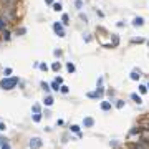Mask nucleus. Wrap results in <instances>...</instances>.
<instances>
[{"mask_svg": "<svg viewBox=\"0 0 149 149\" xmlns=\"http://www.w3.org/2000/svg\"><path fill=\"white\" fill-rule=\"evenodd\" d=\"M17 85H18V78H17V76L0 80V88H2V90H7V91H8V90H13Z\"/></svg>", "mask_w": 149, "mask_h": 149, "instance_id": "nucleus-1", "label": "nucleus"}, {"mask_svg": "<svg viewBox=\"0 0 149 149\" xmlns=\"http://www.w3.org/2000/svg\"><path fill=\"white\" fill-rule=\"evenodd\" d=\"M0 18L2 20H5V22H12L15 18V12H13V8L12 7H3V8H0Z\"/></svg>", "mask_w": 149, "mask_h": 149, "instance_id": "nucleus-2", "label": "nucleus"}, {"mask_svg": "<svg viewBox=\"0 0 149 149\" xmlns=\"http://www.w3.org/2000/svg\"><path fill=\"white\" fill-rule=\"evenodd\" d=\"M41 144H43V141L40 139V138H32L30 139V149H40L41 147Z\"/></svg>", "mask_w": 149, "mask_h": 149, "instance_id": "nucleus-3", "label": "nucleus"}, {"mask_svg": "<svg viewBox=\"0 0 149 149\" xmlns=\"http://www.w3.org/2000/svg\"><path fill=\"white\" fill-rule=\"evenodd\" d=\"M53 30H55V33H57L58 36H61V38H63V36H65V30H63V25H61V23H53Z\"/></svg>", "mask_w": 149, "mask_h": 149, "instance_id": "nucleus-4", "label": "nucleus"}, {"mask_svg": "<svg viewBox=\"0 0 149 149\" xmlns=\"http://www.w3.org/2000/svg\"><path fill=\"white\" fill-rule=\"evenodd\" d=\"M93 124H95V119H93V118H85L83 119V126L85 128H91Z\"/></svg>", "mask_w": 149, "mask_h": 149, "instance_id": "nucleus-5", "label": "nucleus"}, {"mask_svg": "<svg viewBox=\"0 0 149 149\" xmlns=\"http://www.w3.org/2000/svg\"><path fill=\"white\" fill-rule=\"evenodd\" d=\"M133 25H134V27H142V25H144V18L136 17V18H134V22H133Z\"/></svg>", "mask_w": 149, "mask_h": 149, "instance_id": "nucleus-6", "label": "nucleus"}, {"mask_svg": "<svg viewBox=\"0 0 149 149\" xmlns=\"http://www.w3.org/2000/svg\"><path fill=\"white\" fill-rule=\"evenodd\" d=\"M131 99H133L134 103H138V104H141V103H142L141 96H139V95H136V93H133V95H131Z\"/></svg>", "mask_w": 149, "mask_h": 149, "instance_id": "nucleus-7", "label": "nucleus"}, {"mask_svg": "<svg viewBox=\"0 0 149 149\" xmlns=\"http://www.w3.org/2000/svg\"><path fill=\"white\" fill-rule=\"evenodd\" d=\"M101 109H103V111H109V109H111V103H109V101H103V103H101Z\"/></svg>", "mask_w": 149, "mask_h": 149, "instance_id": "nucleus-8", "label": "nucleus"}, {"mask_svg": "<svg viewBox=\"0 0 149 149\" xmlns=\"http://www.w3.org/2000/svg\"><path fill=\"white\" fill-rule=\"evenodd\" d=\"M52 5H53V10H55V12H61V8H63L60 2H55V3H52Z\"/></svg>", "mask_w": 149, "mask_h": 149, "instance_id": "nucleus-9", "label": "nucleus"}, {"mask_svg": "<svg viewBox=\"0 0 149 149\" xmlns=\"http://www.w3.org/2000/svg\"><path fill=\"white\" fill-rule=\"evenodd\" d=\"M53 101H55V99H53L52 96H46V98H45V101H43V103H45L46 106H52V104H53Z\"/></svg>", "mask_w": 149, "mask_h": 149, "instance_id": "nucleus-10", "label": "nucleus"}, {"mask_svg": "<svg viewBox=\"0 0 149 149\" xmlns=\"http://www.w3.org/2000/svg\"><path fill=\"white\" fill-rule=\"evenodd\" d=\"M3 30H7V22L0 18V32H3Z\"/></svg>", "mask_w": 149, "mask_h": 149, "instance_id": "nucleus-11", "label": "nucleus"}, {"mask_svg": "<svg viewBox=\"0 0 149 149\" xmlns=\"http://www.w3.org/2000/svg\"><path fill=\"white\" fill-rule=\"evenodd\" d=\"M2 2H3L5 5H10V7H13V5L18 2V0H2Z\"/></svg>", "mask_w": 149, "mask_h": 149, "instance_id": "nucleus-12", "label": "nucleus"}, {"mask_svg": "<svg viewBox=\"0 0 149 149\" xmlns=\"http://www.w3.org/2000/svg\"><path fill=\"white\" fill-rule=\"evenodd\" d=\"M60 68H61V65L58 63V61H55V63L52 65V70H53V71H60Z\"/></svg>", "mask_w": 149, "mask_h": 149, "instance_id": "nucleus-13", "label": "nucleus"}, {"mask_svg": "<svg viewBox=\"0 0 149 149\" xmlns=\"http://www.w3.org/2000/svg\"><path fill=\"white\" fill-rule=\"evenodd\" d=\"M139 78H141L139 71H133V73H131V80H134V81H136V80H139Z\"/></svg>", "mask_w": 149, "mask_h": 149, "instance_id": "nucleus-14", "label": "nucleus"}, {"mask_svg": "<svg viewBox=\"0 0 149 149\" xmlns=\"http://www.w3.org/2000/svg\"><path fill=\"white\" fill-rule=\"evenodd\" d=\"M32 118H33V121H35V123H40V121H41V114H40V113H35Z\"/></svg>", "mask_w": 149, "mask_h": 149, "instance_id": "nucleus-15", "label": "nucleus"}, {"mask_svg": "<svg viewBox=\"0 0 149 149\" xmlns=\"http://www.w3.org/2000/svg\"><path fill=\"white\" fill-rule=\"evenodd\" d=\"M2 36H3L5 40H10V36H12V35H10L8 30H3V32H2Z\"/></svg>", "mask_w": 149, "mask_h": 149, "instance_id": "nucleus-16", "label": "nucleus"}, {"mask_svg": "<svg viewBox=\"0 0 149 149\" xmlns=\"http://www.w3.org/2000/svg\"><path fill=\"white\" fill-rule=\"evenodd\" d=\"M66 70L70 71V73H73L74 70H76V68H74V65H73V63H66Z\"/></svg>", "mask_w": 149, "mask_h": 149, "instance_id": "nucleus-17", "label": "nucleus"}, {"mask_svg": "<svg viewBox=\"0 0 149 149\" xmlns=\"http://www.w3.org/2000/svg\"><path fill=\"white\" fill-rule=\"evenodd\" d=\"M52 90L58 91V90H60V83H58V81H53V83H52Z\"/></svg>", "mask_w": 149, "mask_h": 149, "instance_id": "nucleus-18", "label": "nucleus"}, {"mask_svg": "<svg viewBox=\"0 0 149 149\" xmlns=\"http://www.w3.org/2000/svg\"><path fill=\"white\" fill-rule=\"evenodd\" d=\"M60 91H61V93H65V95H66V93L70 91V90H68V86H65V85H61V86H60Z\"/></svg>", "mask_w": 149, "mask_h": 149, "instance_id": "nucleus-19", "label": "nucleus"}, {"mask_svg": "<svg viewBox=\"0 0 149 149\" xmlns=\"http://www.w3.org/2000/svg\"><path fill=\"white\" fill-rule=\"evenodd\" d=\"M74 5H76V8H83V2H81V0H76Z\"/></svg>", "mask_w": 149, "mask_h": 149, "instance_id": "nucleus-20", "label": "nucleus"}, {"mask_svg": "<svg viewBox=\"0 0 149 149\" xmlns=\"http://www.w3.org/2000/svg\"><path fill=\"white\" fill-rule=\"evenodd\" d=\"M142 139H146V141L149 142V131H144V133H142Z\"/></svg>", "mask_w": 149, "mask_h": 149, "instance_id": "nucleus-21", "label": "nucleus"}, {"mask_svg": "<svg viewBox=\"0 0 149 149\" xmlns=\"http://www.w3.org/2000/svg\"><path fill=\"white\" fill-rule=\"evenodd\" d=\"M139 91L142 93V95H144V93L147 91V86H144V85H141V86H139Z\"/></svg>", "mask_w": 149, "mask_h": 149, "instance_id": "nucleus-22", "label": "nucleus"}, {"mask_svg": "<svg viewBox=\"0 0 149 149\" xmlns=\"http://www.w3.org/2000/svg\"><path fill=\"white\" fill-rule=\"evenodd\" d=\"M71 131H73V133H80V126H76V124H73V126H71Z\"/></svg>", "mask_w": 149, "mask_h": 149, "instance_id": "nucleus-23", "label": "nucleus"}, {"mask_svg": "<svg viewBox=\"0 0 149 149\" xmlns=\"http://www.w3.org/2000/svg\"><path fill=\"white\" fill-rule=\"evenodd\" d=\"M123 106H124V101H121V99H119V101L116 103V108H118V109H121Z\"/></svg>", "mask_w": 149, "mask_h": 149, "instance_id": "nucleus-24", "label": "nucleus"}, {"mask_svg": "<svg viewBox=\"0 0 149 149\" xmlns=\"http://www.w3.org/2000/svg\"><path fill=\"white\" fill-rule=\"evenodd\" d=\"M33 113H40V106H38V104H33Z\"/></svg>", "mask_w": 149, "mask_h": 149, "instance_id": "nucleus-25", "label": "nucleus"}, {"mask_svg": "<svg viewBox=\"0 0 149 149\" xmlns=\"http://www.w3.org/2000/svg\"><path fill=\"white\" fill-rule=\"evenodd\" d=\"M41 88H43V90H45V91H50V86H48V85H46L45 81H43V83H41Z\"/></svg>", "mask_w": 149, "mask_h": 149, "instance_id": "nucleus-26", "label": "nucleus"}, {"mask_svg": "<svg viewBox=\"0 0 149 149\" xmlns=\"http://www.w3.org/2000/svg\"><path fill=\"white\" fill-rule=\"evenodd\" d=\"M88 96H90V98H98L99 93H98V91H96V93H88Z\"/></svg>", "mask_w": 149, "mask_h": 149, "instance_id": "nucleus-27", "label": "nucleus"}, {"mask_svg": "<svg viewBox=\"0 0 149 149\" xmlns=\"http://www.w3.org/2000/svg\"><path fill=\"white\" fill-rule=\"evenodd\" d=\"M8 74H12V68H7V70H5V78H8Z\"/></svg>", "mask_w": 149, "mask_h": 149, "instance_id": "nucleus-28", "label": "nucleus"}, {"mask_svg": "<svg viewBox=\"0 0 149 149\" xmlns=\"http://www.w3.org/2000/svg\"><path fill=\"white\" fill-rule=\"evenodd\" d=\"M38 66H40V68H41V70H43V71H46V70H48V66H46V65H45V63H40V65H38Z\"/></svg>", "mask_w": 149, "mask_h": 149, "instance_id": "nucleus-29", "label": "nucleus"}, {"mask_svg": "<svg viewBox=\"0 0 149 149\" xmlns=\"http://www.w3.org/2000/svg\"><path fill=\"white\" fill-rule=\"evenodd\" d=\"M68 20H70L68 15H63V25H68Z\"/></svg>", "mask_w": 149, "mask_h": 149, "instance_id": "nucleus-30", "label": "nucleus"}, {"mask_svg": "<svg viewBox=\"0 0 149 149\" xmlns=\"http://www.w3.org/2000/svg\"><path fill=\"white\" fill-rule=\"evenodd\" d=\"M5 142H8V139H7V138H0V146L5 144Z\"/></svg>", "mask_w": 149, "mask_h": 149, "instance_id": "nucleus-31", "label": "nucleus"}, {"mask_svg": "<svg viewBox=\"0 0 149 149\" xmlns=\"http://www.w3.org/2000/svg\"><path fill=\"white\" fill-rule=\"evenodd\" d=\"M7 129V126H5V123H0V131H5Z\"/></svg>", "mask_w": 149, "mask_h": 149, "instance_id": "nucleus-32", "label": "nucleus"}, {"mask_svg": "<svg viewBox=\"0 0 149 149\" xmlns=\"http://www.w3.org/2000/svg\"><path fill=\"white\" fill-rule=\"evenodd\" d=\"M2 149H10V144H8V142H5V144H2Z\"/></svg>", "mask_w": 149, "mask_h": 149, "instance_id": "nucleus-33", "label": "nucleus"}, {"mask_svg": "<svg viewBox=\"0 0 149 149\" xmlns=\"http://www.w3.org/2000/svg\"><path fill=\"white\" fill-rule=\"evenodd\" d=\"M55 81H58V83H60V85H61V83H63V78H61V76H58V78H57V80H55Z\"/></svg>", "mask_w": 149, "mask_h": 149, "instance_id": "nucleus-34", "label": "nucleus"}, {"mask_svg": "<svg viewBox=\"0 0 149 149\" xmlns=\"http://www.w3.org/2000/svg\"><path fill=\"white\" fill-rule=\"evenodd\" d=\"M45 2H46V3H53V0H45Z\"/></svg>", "mask_w": 149, "mask_h": 149, "instance_id": "nucleus-35", "label": "nucleus"}, {"mask_svg": "<svg viewBox=\"0 0 149 149\" xmlns=\"http://www.w3.org/2000/svg\"><path fill=\"white\" fill-rule=\"evenodd\" d=\"M147 90H149V85H147Z\"/></svg>", "mask_w": 149, "mask_h": 149, "instance_id": "nucleus-36", "label": "nucleus"}]
</instances>
